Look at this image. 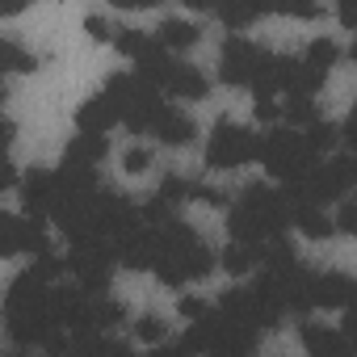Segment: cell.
I'll return each instance as SVG.
<instances>
[{"instance_id": "1", "label": "cell", "mask_w": 357, "mask_h": 357, "mask_svg": "<svg viewBox=\"0 0 357 357\" xmlns=\"http://www.w3.org/2000/svg\"><path fill=\"white\" fill-rule=\"evenodd\" d=\"M273 51L248 43L244 34H231L223 43V55H219V76L231 84V89H252L257 97H273L269 93V80H273Z\"/></svg>"}, {"instance_id": "2", "label": "cell", "mask_w": 357, "mask_h": 357, "mask_svg": "<svg viewBox=\"0 0 357 357\" xmlns=\"http://www.w3.org/2000/svg\"><path fill=\"white\" fill-rule=\"evenodd\" d=\"M257 160L278 176V181H286V185L307 181V172L319 164V155L303 143V135H298V130H269V135L261 139Z\"/></svg>"}, {"instance_id": "3", "label": "cell", "mask_w": 357, "mask_h": 357, "mask_svg": "<svg viewBox=\"0 0 357 357\" xmlns=\"http://www.w3.org/2000/svg\"><path fill=\"white\" fill-rule=\"evenodd\" d=\"M257 151H261V139L248 126H236V122L219 118L215 122V135L206 143V164L211 168H236V164L257 160Z\"/></svg>"}, {"instance_id": "4", "label": "cell", "mask_w": 357, "mask_h": 357, "mask_svg": "<svg viewBox=\"0 0 357 357\" xmlns=\"http://www.w3.org/2000/svg\"><path fill=\"white\" fill-rule=\"evenodd\" d=\"M22 252H51V240H47V227L34 223V219H22V215H5L0 211V257H22Z\"/></svg>"}, {"instance_id": "5", "label": "cell", "mask_w": 357, "mask_h": 357, "mask_svg": "<svg viewBox=\"0 0 357 357\" xmlns=\"http://www.w3.org/2000/svg\"><path fill=\"white\" fill-rule=\"evenodd\" d=\"M109 265H114V257L105 248H72V257L63 261V269L76 273V282H80L84 294H105L109 273H114Z\"/></svg>"}, {"instance_id": "6", "label": "cell", "mask_w": 357, "mask_h": 357, "mask_svg": "<svg viewBox=\"0 0 357 357\" xmlns=\"http://www.w3.org/2000/svg\"><path fill=\"white\" fill-rule=\"evenodd\" d=\"M118 122H122V114H118V101H114L109 93H97V97H89V101L76 109L80 135H101V139H105V130L118 126Z\"/></svg>"}, {"instance_id": "7", "label": "cell", "mask_w": 357, "mask_h": 357, "mask_svg": "<svg viewBox=\"0 0 357 357\" xmlns=\"http://www.w3.org/2000/svg\"><path fill=\"white\" fill-rule=\"evenodd\" d=\"M307 294H311V307H349L353 303V278H344V273L311 278Z\"/></svg>"}, {"instance_id": "8", "label": "cell", "mask_w": 357, "mask_h": 357, "mask_svg": "<svg viewBox=\"0 0 357 357\" xmlns=\"http://www.w3.org/2000/svg\"><path fill=\"white\" fill-rule=\"evenodd\" d=\"M303 344H307L311 357H353L344 332H332V328H315V324H307V328H303Z\"/></svg>"}, {"instance_id": "9", "label": "cell", "mask_w": 357, "mask_h": 357, "mask_svg": "<svg viewBox=\"0 0 357 357\" xmlns=\"http://www.w3.org/2000/svg\"><path fill=\"white\" fill-rule=\"evenodd\" d=\"M206 76L198 72V68H190V63H181V59H176V68L168 72V80H164V89L160 93H168V97H206Z\"/></svg>"}, {"instance_id": "10", "label": "cell", "mask_w": 357, "mask_h": 357, "mask_svg": "<svg viewBox=\"0 0 357 357\" xmlns=\"http://www.w3.org/2000/svg\"><path fill=\"white\" fill-rule=\"evenodd\" d=\"M155 139L160 143H168V147H181V143H190L194 139V118L190 114H181V109H172V105H164V114L155 118Z\"/></svg>"}, {"instance_id": "11", "label": "cell", "mask_w": 357, "mask_h": 357, "mask_svg": "<svg viewBox=\"0 0 357 357\" xmlns=\"http://www.w3.org/2000/svg\"><path fill=\"white\" fill-rule=\"evenodd\" d=\"M105 151H109V143L101 139V135H76L72 143H68V168H93L97 160H105Z\"/></svg>"}, {"instance_id": "12", "label": "cell", "mask_w": 357, "mask_h": 357, "mask_svg": "<svg viewBox=\"0 0 357 357\" xmlns=\"http://www.w3.org/2000/svg\"><path fill=\"white\" fill-rule=\"evenodd\" d=\"M155 43H160L164 51H185V47L198 43V26H194V22H181V17H168V22H160Z\"/></svg>"}, {"instance_id": "13", "label": "cell", "mask_w": 357, "mask_h": 357, "mask_svg": "<svg viewBox=\"0 0 357 357\" xmlns=\"http://www.w3.org/2000/svg\"><path fill=\"white\" fill-rule=\"evenodd\" d=\"M257 265H261V244H231L223 252V269L227 273H248Z\"/></svg>"}, {"instance_id": "14", "label": "cell", "mask_w": 357, "mask_h": 357, "mask_svg": "<svg viewBox=\"0 0 357 357\" xmlns=\"http://www.w3.org/2000/svg\"><path fill=\"white\" fill-rule=\"evenodd\" d=\"M34 68H38V59H34L26 47L0 38V72H34Z\"/></svg>"}, {"instance_id": "15", "label": "cell", "mask_w": 357, "mask_h": 357, "mask_svg": "<svg viewBox=\"0 0 357 357\" xmlns=\"http://www.w3.org/2000/svg\"><path fill=\"white\" fill-rule=\"evenodd\" d=\"M336 139H340V126L336 122H324V118H315L307 130H303V143L319 155V151H328V147H336Z\"/></svg>"}, {"instance_id": "16", "label": "cell", "mask_w": 357, "mask_h": 357, "mask_svg": "<svg viewBox=\"0 0 357 357\" xmlns=\"http://www.w3.org/2000/svg\"><path fill=\"white\" fill-rule=\"evenodd\" d=\"M336 59H340V47H336L332 38H315V43L307 47V55H303V63H311V68L324 72V76H328V68H332Z\"/></svg>"}, {"instance_id": "17", "label": "cell", "mask_w": 357, "mask_h": 357, "mask_svg": "<svg viewBox=\"0 0 357 357\" xmlns=\"http://www.w3.org/2000/svg\"><path fill=\"white\" fill-rule=\"evenodd\" d=\"M282 118H286L290 126H303V130H307L319 114H315V101H307V97H286V101H282Z\"/></svg>"}, {"instance_id": "18", "label": "cell", "mask_w": 357, "mask_h": 357, "mask_svg": "<svg viewBox=\"0 0 357 357\" xmlns=\"http://www.w3.org/2000/svg\"><path fill=\"white\" fill-rule=\"evenodd\" d=\"M261 13H265V5H223V9H219V17H223L231 30H244V26H252Z\"/></svg>"}, {"instance_id": "19", "label": "cell", "mask_w": 357, "mask_h": 357, "mask_svg": "<svg viewBox=\"0 0 357 357\" xmlns=\"http://www.w3.org/2000/svg\"><path fill=\"white\" fill-rule=\"evenodd\" d=\"M147 43H151V34H147V30H118V38H114V47H118L122 55H130V59H135Z\"/></svg>"}, {"instance_id": "20", "label": "cell", "mask_w": 357, "mask_h": 357, "mask_svg": "<svg viewBox=\"0 0 357 357\" xmlns=\"http://www.w3.org/2000/svg\"><path fill=\"white\" fill-rule=\"evenodd\" d=\"M135 336L147 340V344H160V340L168 336V328H164L160 315H143V319H135Z\"/></svg>"}, {"instance_id": "21", "label": "cell", "mask_w": 357, "mask_h": 357, "mask_svg": "<svg viewBox=\"0 0 357 357\" xmlns=\"http://www.w3.org/2000/svg\"><path fill=\"white\" fill-rule=\"evenodd\" d=\"M252 109H257L261 122H278V118H282V101H278V97H257Z\"/></svg>"}, {"instance_id": "22", "label": "cell", "mask_w": 357, "mask_h": 357, "mask_svg": "<svg viewBox=\"0 0 357 357\" xmlns=\"http://www.w3.org/2000/svg\"><path fill=\"white\" fill-rule=\"evenodd\" d=\"M122 164H126V172H143V168L151 164V151H147V147H130Z\"/></svg>"}, {"instance_id": "23", "label": "cell", "mask_w": 357, "mask_h": 357, "mask_svg": "<svg viewBox=\"0 0 357 357\" xmlns=\"http://www.w3.org/2000/svg\"><path fill=\"white\" fill-rule=\"evenodd\" d=\"M84 34L89 38H97V43H109L114 34H109V26H105V17H84Z\"/></svg>"}, {"instance_id": "24", "label": "cell", "mask_w": 357, "mask_h": 357, "mask_svg": "<svg viewBox=\"0 0 357 357\" xmlns=\"http://www.w3.org/2000/svg\"><path fill=\"white\" fill-rule=\"evenodd\" d=\"M13 185H17V168L9 164V155H5V151H0V194L13 190Z\"/></svg>"}, {"instance_id": "25", "label": "cell", "mask_w": 357, "mask_h": 357, "mask_svg": "<svg viewBox=\"0 0 357 357\" xmlns=\"http://www.w3.org/2000/svg\"><path fill=\"white\" fill-rule=\"evenodd\" d=\"M176 307H181V315H185V319H194V324H198V319H202V315L211 311V307H206L202 298H181V303H176Z\"/></svg>"}, {"instance_id": "26", "label": "cell", "mask_w": 357, "mask_h": 357, "mask_svg": "<svg viewBox=\"0 0 357 357\" xmlns=\"http://www.w3.org/2000/svg\"><path fill=\"white\" fill-rule=\"evenodd\" d=\"M332 227H340V231H353V227H357V211H353V202L340 206V219H336Z\"/></svg>"}, {"instance_id": "27", "label": "cell", "mask_w": 357, "mask_h": 357, "mask_svg": "<svg viewBox=\"0 0 357 357\" xmlns=\"http://www.w3.org/2000/svg\"><path fill=\"white\" fill-rule=\"evenodd\" d=\"M9 143H13V122H9V118H0V151H5Z\"/></svg>"}, {"instance_id": "28", "label": "cell", "mask_w": 357, "mask_h": 357, "mask_svg": "<svg viewBox=\"0 0 357 357\" xmlns=\"http://www.w3.org/2000/svg\"><path fill=\"white\" fill-rule=\"evenodd\" d=\"M13 13H26V5H0V17H13Z\"/></svg>"}, {"instance_id": "29", "label": "cell", "mask_w": 357, "mask_h": 357, "mask_svg": "<svg viewBox=\"0 0 357 357\" xmlns=\"http://www.w3.org/2000/svg\"><path fill=\"white\" fill-rule=\"evenodd\" d=\"M17 357H34V353H26V349H22V353H17Z\"/></svg>"}]
</instances>
